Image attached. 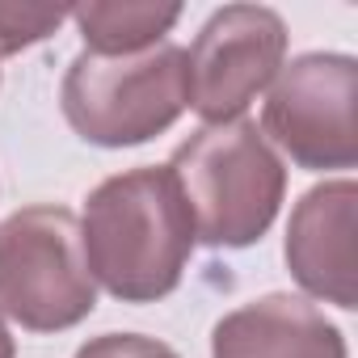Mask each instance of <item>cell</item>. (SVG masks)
Segmentation results:
<instances>
[{
	"instance_id": "cell-1",
	"label": "cell",
	"mask_w": 358,
	"mask_h": 358,
	"mask_svg": "<svg viewBox=\"0 0 358 358\" xmlns=\"http://www.w3.org/2000/svg\"><path fill=\"white\" fill-rule=\"evenodd\" d=\"M194 245V220L169 164L114 173L85 199V266L93 282L122 303H156L173 295Z\"/></svg>"
},
{
	"instance_id": "cell-2",
	"label": "cell",
	"mask_w": 358,
	"mask_h": 358,
	"mask_svg": "<svg viewBox=\"0 0 358 358\" xmlns=\"http://www.w3.org/2000/svg\"><path fill=\"white\" fill-rule=\"evenodd\" d=\"M169 173L190 207L194 241L211 249L262 241L287 199V164L249 118L199 127L169 156Z\"/></svg>"
},
{
	"instance_id": "cell-3",
	"label": "cell",
	"mask_w": 358,
	"mask_h": 358,
	"mask_svg": "<svg viewBox=\"0 0 358 358\" xmlns=\"http://www.w3.org/2000/svg\"><path fill=\"white\" fill-rule=\"evenodd\" d=\"M59 106L85 143L139 148L190 110L186 51L169 38L135 55L80 51L64 72Z\"/></svg>"
},
{
	"instance_id": "cell-4",
	"label": "cell",
	"mask_w": 358,
	"mask_h": 358,
	"mask_svg": "<svg viewBox=\"0 0 358 358\" xmlns=\"http://www.w3.org/2000/svg\"><path fill=\"white\" fill-rule=\"evenodd\" d=\"M97 282L85 266L80 220L38 203L0 224V316L30 333H64L89 320Z\"/></svg>"
},
{
	"instance_id": "cell-5",
	"label": "cell",
	"mask_w": 358,
	"mask_h": 358,
	"mask_svg": "<svg viewBox=\"0 0 358 358\" xmlns=\"http://www.w3.org/2000/svg\"><path fill=\"white\" fill-rule=\"evenodd\" d=\"M358 64L341 51H308L278 68L262 106V135L308 173L358 164Z\"/></svg>"
},
{
	"instance_id": "cell-6",
	"label": "cell",
	"mask_w": 358,
	"mask_h": 358,
	"mask_svg": "<svg viewBox=\"0 0 358 358\" xmlns=\"http://www.w3.org/2000/svg\"><path fill=\"white\" fill-rule=\"evenodd\" d=\"M287 64V22L266 5L215 9L194 47L186 51V97L190 110L211 122L245 118L257 93L270 89Z\"/></svg>"
},
{
	"instance_id": "cell-7",
	"label": "cell",
	"mask_w": 358,
	"mask_h": 358,
	"mask_svg": "<svg viewBox=\"0 0 358 358\" xmlns=\"http://www.w3.org/2000/svg\"><path fill=\"white\" fill-rule=\"evenodd\" d=\"M354 232H358V186L350 177L312 186L287 224L282 257L291 278L320 303H333L341 312L358 308V257H354Z\"/></svg>"
},
{
	"instance_id": "cell-8",
	"label": "cell",
	"mask_w": 358,
	"mask_h": 358,
	"mask_svg": "<svg viewBox=\"0 0 358 358\" xmlns=\"http://www.w3.org/2000/svg\"><path fill=\"white\" fill-rule=\"evenodd\" d=\"M211 358H350L345 333L303 295H262L211 329Z\"/></svg>"
},
{
	"instance_id": "cell-9",
	"label": "cell",
	"mask_w": 358,
	"mask_h": 358,
	"mask_svg": "<svg viewBox=\"0 0 358 358\" xmlns=\"http://www.w3.org/2000/svg\"><path fill=\"white\" fill-rule=\"evenodd\" d=\"M76 22L85 51L93 55H135L156 43L182 22V5H148V0H89L68 9Z\"/></svg>"
},
{
	"instance_id": "cell-10",
	"label": "cell",
	"mask_w": 358,
	"mask_h": 358,
	"mask_svg": "<svg viewBox=\"0 0 358 358\" xmlns=\"http://www.w3.org/2000/svg\"><path fill=\"white\" fill-rule=\"evenodd\" d=\"M68 22V9H51V5H9L0 0V59L17 55L34 43H47L59 26Z\"/></svg>"
},
{
	"instance_id": "cell-11",
	"label": "cell",
	"mask_w": 358,
	"mask_h": 358,
	"mask_svg": "<svg viewBox=\"0 0 358 358\" xmlns=\"http://www.w3.org/2000/svg\"><path fill=\"white\" fill-rule=\"evenodd\" d=\"M72 358H182V354L156 337H143V333H101V337L85 341Z\"/></svg>"
},
{
	"instance_id": "cell-12",
	"label": "cell",
	"mask_w": 358,
	"mask_h": 358,
	"mask_svg": "<svg viewBox=\"0 0 358 358\" xmlns=\"http://www.w3.org/2000/svg\"><path fill=\"white\" fill-rule=\"evenodd\" d=\"M13 354H17V345H13V333H9L5 316H0V358H13Z\"/></svg>"
}]
</instances>
